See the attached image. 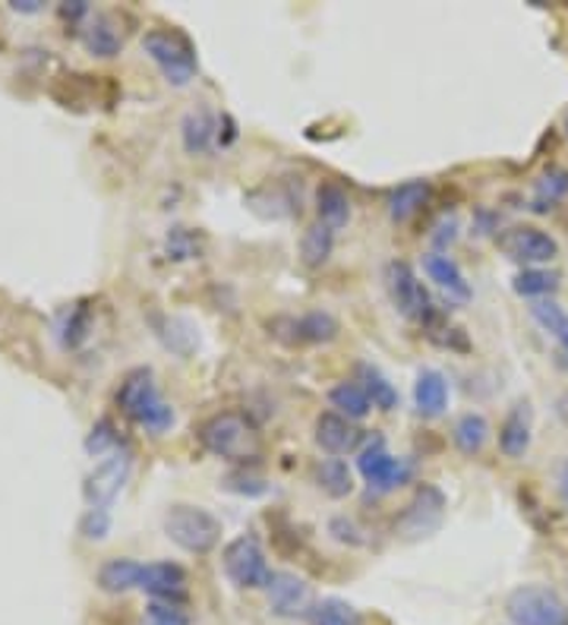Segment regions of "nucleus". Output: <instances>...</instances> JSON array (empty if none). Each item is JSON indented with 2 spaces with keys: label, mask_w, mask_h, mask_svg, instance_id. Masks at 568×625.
I'll use <instances>...</instances> for the list:
<instances>
[{
  "label": "nucleus",
  "mask_w": 568,
  "mask_h": 625,
  "mask_svg": "<svg viewBox=\"0 0 568 625\" xmlns=\"http://www.w3.org/2000/svg\"><path fill=\"white\" fill-rule=\"evenodd\" d=\"M117 408L148 433H165L174 427V408L162 398L155 386V373L148 367H136L124 376L117 389Z\"/></svg>",
  "instance_id": "f257e3e1"
},
{
  "label": "nucleus",
  "mask_w": 568,
  "mask_h": 625,
  "mask_svg": "<svg viewBox=\"0 0 568 625\" xmlns=\"http://www.w3.org/2000/svg\"><path fill=\"white\" fill-rule=\"evenodd\" d=\"M199 445L211 452L215 459L237 461V464H247V461L259 459V433L250 420L237 411H221V414H211L209 420L199 423Z\"/></svg>",
  "instance_id": "f03ea898"
},
{
  "label": "nucleus",
  "mask_w": 568,
  "mask_h": 625,
  "mask_svg": "<svg viewBox=\"0 0 568 625\" xmlns=\"http://www.w3.org/2000/svg\"><path fill=\"white\" fill-rule=\"evenodd\" d=\"M162 524H165L171 543H177L180 550L196 553V556L211 553L221 541V521L206 512L203 505H187V502L171 505Z\"/></svg>",
  "instance_id": "7ed1b4c3"
},
{
  "label": "nucleus",
  "mask_w": 568,
  "mask_h": 625,
  "mask_svg": "<svg viewBox=\"0 0 568 625\" xmlns=\"http://www.w3.org/2000/svg\"><path fill=\"white\" fill-rule=\"evenodd\" d=\"M143 48L152 61L162 66L171 85H187L199 63H196V44L189 42L180 29H152L143 39Z\"/></svg>",
  "instance_id": "20e7f679"
},
{
  "label": "nucleus",
  "mask_w": 568,
  "mask_h": 625,
  "mask_svg": "<svg viewBox=\"0 0 568 625\" xmlns=\"http://www.w3.org/2000/svg\"><path fill=\"white\" fill-rule=\"evenodd\" d=\"M505 613L515 625H568L562 597L544 584H521L508 594Z\"/></svg>",
  "instance_id": "39448f33"
},
{
  "label": "nucleus",
  "mask_w": 568,
  "mask_h": 625,
  "mask_svg": "<svg viewBox=\"0 0 568 625\" xmlns=\"http://www.w3.org/2000/svg\"><path fill=\"white\" fill-rule=\"evenodd\" d=\"M221 565H225V575L231 578L237 587H247V591H269L275 572L269 568L266 560V550L259 546L256 537L244 534V537H234L225 553H221Z\"/></svg>",
  "instance_id": "423d86ee"
},
{
  "label": "nucleus",
  "mask_w": 568,
  "mask_h": 625,
  "mask_svg": "<svg viewBox=\"0 0 568 625\" xmlns=\"http://www.w3.org/2000/svg\"><path fill=\"white\" fill-rule=\"evenodd\" d=\"M385 285H389V297L395 304V310L411 319V322H421V326H430L433 322V300H430V291L423 288V281L417 278V271L411 269L404 259H395L385 266Z\"/></svg>",
  "instance_id": "0eeeda50"
},
{
  "label": "nucleus",
  "mask_w": 568,
  "mask_h": 625,
  "mask_svg": "<svg viewBox=\"0 0 568 625\" xmlns=\"http://www.w3.org/2000/svg\"><path fill=\"white\" fill-rule=\"evenodd\" d=\"M442 519H445L442 490L433 483H421L417 493L404 505V512L395 519V534H401L404 541H423L440 531Z\"/></svg>",
  "instance_id": "6e6552de"
},
{
  "label": "nucleus",
  "mask_w": 568,
  "mask_h": 625,
  "mask_svg": "<svg viewBox=\"0 0 568 625\" xmlns=\"http://www.w3.org/2000/svg\"><path fill=\"white\" fill-rule=\"evenodd\" d=\"M499 250L521 266H544L559 256V244L547 230L534 228V225H515L499 237Z\"/></svg>",
  "instance_id": "1a4fd4ad"
},
{
  "label": "nucleus",
  "mask_w": 568,
  "mask_h": 625,
  "mask_svg": "<svg viewBox=\"0 0 568 625\" xmlns=\"http://www.w3.org/2000/svg\"><path fill=\"white\" fill-rule=\"evenodd\" d=\"M130 452L117 449L111 452L83 483V496L89 502V509H107L111 502L117 500V493L124 490L126 478H130Z\"/></svg>",
  "instance_id": "9d476101"
},
{
  "label": "nucleus",
  "mask_w": 568,
  "mask_h": 625,
  "mask_svg": "<svg viewBox=\"0 0 568 625\" xmlns=\"http://www.w3.org/2000/svg\"><path fill=\"white\" fill-rule=\"evenodd\" d=\"M358 468L360 474H363V480H366L373 490H379V493L399 490V486H404V483L411 480V464L395 459V455H389L382 439H376L373 445H366V449L360 452Z\"/></svg>",
  "instance_id": "9b49d317"
},
{
  "label": "nucleus",
  "mask_w": 568,
  "mask_h": 625,
  "mask_svg": "<svg viewBox=\"0 0 568 625\" xmlns=\"http://www.w3.org/2000/svg\"><path fill=\"white\" fill-rule=\"evenodd\" d=\"M313 437L316 445L322 452H329V455H348V452H354L360 445V430L348 417L338 414V411H322V414L316 417Z\"/></svg>",
  "instance_id": "f8f14e48"
},
{
  "label": "nucleus",
  "mask_w": 568,
  "mask_h": 625,
  "mask_svg": "<svg viewBox=\"0 0 568 625\" xmlns=\"http://www.w3.org/2000/svg\"><path fill=\"white\" fill-rule=\"evenodd\" d=\"M269 606L275 616H285V619L303 616L310 609V584L291 572H275L269 584Z\"/></svg>",
  "instance_id": "ddd939ff"
},
{
  "label": "nucleus",
  "mask_w": 568,
  "mask_h": 625,
  "mask_svg": "<svg viewBox=\"0 0 568 625\" xmlns=\"http://www.w3.org/2000/svg\"><path fill=\"white\" fill-rule=\"evenodd\" d=\"M155 601H184L187 597V572L177 563H148L143 568V587Z\"/></svg>",
  "instance_id": "4468645a"
},
{
  "label": "nucleus",
  "mask_w": 568,
  "mask_h": 625,
  "mask_svg": "<svg viewBox=\"0 0 568 625\" xmlns=\"http://www.w3.org/2000/svg\"><path fill=\"white\" fill-rule=\"evenodd\" d=\"M423 269H426V275H430L448 297H455V300H462V304L474 297L467 278H464L462 266H458L452 256H445V253H426V256H423Z\"/></svg>",
  "instance_id": "2eb2a0df"
},
{
  "label": "nucleus",
  "mask_w": 568,
  "mask_h": 625,
  "mask_svg": "<svg viewBox=\"0 0 568 625\" xmlns=\"http://www.w3.org/2000/svg\"><path fill=\"white\" fill-rule=\"evenodd\" d=\"M430 199H433L430 181H407V184H401L389 193V218L404 225L414 215H421L423 208L430 206Z\"/></svg>",
  "instance_id": "dca6fc26"
},
{
  "label": "nucleus",
  "mask_w": 568,
  "mask_h": 625,
  "mask_svg": "<svg viewBox=\"0 0 568 625\" xmlns=\"http://www.w3.org/2000/svg\"><path fill=\"white\" fill-rule=\"evenodd\" d=\"M527 445H530V404L518 401L499 427V449L505 459H525Z\"/></svg>",
  "instance_id": "f3484780"
},
{
  "label": "nucleus",
  "mask_w": 568,
  "mask_h": 625,
  "mask_svg": "<svg viewBox=\"0 0 568 625\" xmlns=\"http://www.w3.org/2000/svg\"><path fill=\"white\" fill-rule=\"evenodd\" d=\"M530 316L544 332L556 338V363L568 370V312L556 300H537L530 307Z\"/></svg>",
  "instance_id": "a211bd4d"
},
{
  "label": "nucleus",
  "mask_w": 568,
  "mask_h": 625,
  "mask_svg": "<svg viewBox=\"0 0 568 625\" xmlns=\"http://www.w3.org/2000/svg\"><path fill=\"white\" fill-rule=\"evenodd\" d=\"M215 136H218V121L206 107L189 111L187 117L180 121V140H184V148L189 155H206L215 143Z\"/></svg>",
  "instance_id": "6ab92c4d"
},
{
  "label": "nucleus",
  "mask_w": 568,
  "mask_h": 625,
  "mask_svg": "<svg viewBox=\"0 0 568 625\" xmlns=\"http://www.w3.org/2000/svg\"><path fill=\"white\" fill-rule=\"evenodd\" d=\"M316 212H319V222L329 225L332 230L344 228L351 222V199L344 187H338L332 181H322L316 189Z\"/></svg>",
  "instance_id": "aec40b11"
},
{
  "label": "nucleus",
  "mask_w": 568,
  "mask_h": 625,
  "mask_svg": "<svg viewBox=\"0 0 568 625\" xmlns=\"http://www.w3.org/2000/svg\"><path fill=\"white\" fill-rule=\"evenodd\" d=\"M414 404L423 417H440L448 408V382L440 370H423L414 382Z\"/></svg>",
  "instance_id": "412c9836"
},
{
  "label": "nucleus",
  "mask_w": 568,
  "mask_h": 625,
  "mask_svg": "<svg viewBox=\"0 0 568 625\" xmlns=\"http://www.w3.org/2000/svg\"><path fill=\"white\" fill-rule=\"evenodd\" d=\"M332 250H335V230L329 225L316 222V225L303 230V237H300V263L307 269H322L329 263Z\"/></svg>",
  "instance_id": "4be33fe9"
},
{
  "label": "nucleus",
  "mask_w": 568,
  "mask_h": 625,
  "mask_svg": "<svg viewBox=\"0 0 568 625\" xmlns=\"http://www.w3.org/2000/svg\"><path fill=\"white\" fill-rule=\"evenodd\" d=\"M143 563H133V560H107L99 568V584L107 594H126L133 587H143Z\"/></svg>",
  "instance_id": "5701e85b"
},
{
  "label": "nucleus",
  "mask_w": 568,
  "mask_h": 625,
  "mask_svg": "<svg viewBox=\"0 0 568 625\" xmlns=\"http://www.w3.org/2000/svg\"><path fill=\"white\" fill-rule=\"evenodd\" d=\"M83 44L85 51L95 54V58H114L124 48V35L117 32V25L111 22V17H95L83 29Z\"/></svg>",
  "instance_id": "b1692460"
},
{
  "label": "nucleus",
  "mask_w": 568,
  "mask_h": 625,
  "mask_svg": "<svg viewBox=\"0 0 568 625\" xmlns=\"http://www.w3.org/2000/svg\"><path fill=\"white\" fill-rule=\"evenodd\" d=\"M316 486L332 496V500H344L354 493V474L348 468V461L341 459H326L316 464Z\"/></svg>",
  "instance_id": "393cba45"
},
{
  "label": "nucleus",
  "mask_w": 568,
  "mask_h": 625,
  "mask_svg": "<svg viewBox=\"0 0 568 625\" xmlns=\"http://www.w3.org/2000/svg\"><path fill=\"white\" fill-rule=\"evenodd\" d=\"M358 382L363 386V392L370 396L373 401V408L379 411H395L399 408V389L385 379V376L379 373L376 367H370V363H360L358 367Z\"/></svg>",
  "instance_id": "a878e982"
},
{
  "label": "nucleus",
  "mask_w": 568,
  "mask_h": 625,
  "mask_svg": "<svg viewBox=\"0 0 568 625\" xmlns=\"http://www.w3.org/2000/svg\"><path fill=\"white\" fill-rule=\"evenodd\" d=\"M486 439H489V423L484 414H464L458 417L455 430H452V442L458 445L462 455H477L484 452Z\"/></svg>",
  "instance_id": "bb28decb"
},
{
  "label": "nucleus",
  "mask_w": 568,
  "mask_h": 625,
  "mask_svg": "<svg viewBox=\"0 0 568 625\" xmlns=\"http://www.w3.org/2000/svg\"><path fill=\"white\" fill-rule=\"evenodd\" d=\"M329 401H332V408H338V414L348 417V420H363L373 408V401L363 392L360 382H338L329 392Z\"/></svg>",
  "instance_id": "cd10ccee"
},
{
  "label": "nucleus",
  "mask_w": 568,
  "mask_h": 625,
  "mask_svg": "<svg viewBox=\"0 0 568 625\" xmlns=\"http://www.w3.org/2000/svg\"><path fill=\"white\" fill-rule=\"evenodd\" d=\"M338 335V322L335 316H329V312L322 310H313L307 312V316H300L295 322V338L297 341H310V345H326V341H332Z\"/></svg>",
  "instance_id": "c85d7f7f"
},
{
  "label": "nucleus",
  "mask_w": 568,
  "mask_h": 625,
  "mask_svg": "<svg viewBox=\"0 0 568 625\" xmlns=\"http://www.w3.org/2000/svg\"><path fill=\"white\" fill-rule=\"evenodd\" d=\"M512 288L521 297H547L559 288V275L547 269H525L515 275Z\"/></svg>",
  "instance_id": "c756f323"
},
{
  "label": "nucleus",
  "mask_w": 568,
  "mask_h": 625,
  "mask_svg": "<svg viewBox=\"0 0 568 625\" xmlns=\"http://www.w3.org/2000/svg\"><path fill=\"white\" fill-rule=\"evenodd\" d=\"M568 196V171L566 167H549L540 174V181H537V199H534V208H544L552 206V203H559V199H566Z\"/></svg>",
  "instance_id": "7c9ffc66"
},
{
  "label": "nucleus",
  "mask_w": 568,
  "mask_h": 625,
  "mask_svg": "<svg viewBox=\"0 0 568 625\" xmlns=\"http://www.w3.org/2000/svg\"><path fill=\"white\" fill-rule=\"evenodd\" d=\"M313 625H360V613L348 601L329 597L313 609Z\"/></svg>",
  "instance_id": "2f4dec72"
},
{
  "label": "nucleus",
  "mask_w": 568,
  "mask_h": 625,
  "mask_svg": "<svg viewBox=\"0 0 568 625\" xmlns=\"http://www.w3.org/2000/svg\"><path fill=\"white\" fill-rule=\"evenodd\" d=\"M117 449H121V437H117L114 423H111V420H99V423L92 427V433L85 437V452H89L92 459H102V455H111V452H117Z\"/></svg>",
  "instance_id": "473e14b6"
},
{
  "label": "nucleus",
  "mask_w": 568,
  "mask_h": 625,
  "mask_svg": "<svg viewBox=\"0 0 568 625\" xmlns=\"http://www.w3.org/2000/svg\"><path fill=\"white\" fill-rule=\"evenodd\" d=\"M148 619H152V625H189L187 613L171 601H152Z\"/></svg>",
  "instance_id": "72a5a7b5"
},
{
  "label": "nucleus",
  "mask_w": 568,
  "mask_h": 625,
  "mask_svg": "<svg viewBox=\"0 0 568 625\" xmlns=\"http://www.w3.org/2000/svg\"><path fill=\"white\" fill-rule=\"evenodd\" d=\"M80 531H83L89 541H105L107 531H111V515L107 509H89L80 521Z\"/></svg>",
  "instance_id": "f704fd0d"
},
{
  "label": "nucleus",
  "mask_w": 568,
  "mask_h": 625,
  "mask_svg": "<svg viewBox=\"0 0 568 625\" xmlns=\"http://www.w3.org/2000/svg\"><path fill=\"white\" fill-rule=\"evenodd\" d=\"M199 253L196 247V234L187 228H174L168 234V256L171 259H193Z\"/></svg>",
  "instance_id": "c9c22d12"
},
{
  "label": "nucleus",
  "mask_w": 568,
  "mask_h": 625,
  "mask_svg": "<svg viewBox=\"0 0 568 625\" xmlns=\"http://www.w3.org/2000/svg\"><path fill=\"white\" fill-rule=\"evenodd\" d=\"M85 329H89V310H85V304H76V310L66 322V345H80L85 338Z\"/></svg>",
  "instance_id": "e433bc0d"
},
{
  "label": "nucleus",
  "mask_w": 568,
  "mask_h": 625,
  "mask_svg": "<svg viewBox=\"0 0 568 625\" xmlns=\"http://www.w3.org/2000/svg\"><path fill=\"white\" fill-rule=\"evenodd\" d=\"M332 534H335V541H341V543H360L358 527H354L351 521H344V519L332 521Z\"/></svg>",
  "instance_id": "4c0bfd02"
},
{
  "label": "nucleus",
  "mask_w": 568,
  "mask_h": 625,
  "mask_svg": "<svg viewBox=\"0 0 568 625\" xmlns=\"http://www.w3.org/2000/svg\"><path fill=\"white\" fill-rule=\"evenodd\" d=\"M89 13V3H83V0H76V3H63L61 7V17L63 20H80V17H85Z\"/></svg>",
  "instance_id": "58836bf2"
},
{
  "label": "nucleus",
  "mask_w": 568,
  "mask_h": 625,
  "mask_svg": "<svg viewBox=\"0 0 568 625\" xmlns=\"http://www.w3.org/2000/svg\"><path fill=\"white\" fill-rule=\"evenodd\" d=\"M10 10H17V13H42L44 3L42 0H13Z\"/></svg>",
  "instance_id": "ea45409f"
},
{
  "label": "nucleus",
  "mask_w": 568,
  "mask_h": 625,
  "mask_svg": "<svg viewBox=\"0 0 568 625\" xmlns=\"http://www.w3.org/2000/svg\"><path fill=\"white\" fill-rule=\"evenodd\" d=\"M559 496L568 505V461L562 464V471H559Z\"/></svg>",
  "instance_id": "a19ab883"
},
{
  "label": "nucleus",
  "mask_w": 568,
  "mask_h": 625,
  "mask_svg": "<svg viewBox=\"0 0 568 625\" xmlns=\"http://www.w3.org/2000/svg\"><path fill=\"white\" fill-rule=\"evenodd\" d=\"M566 133H568V111H566Z\"/></svg>",
  "instance_id": "79ce46f5"
}]
</instances>
